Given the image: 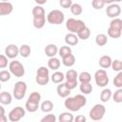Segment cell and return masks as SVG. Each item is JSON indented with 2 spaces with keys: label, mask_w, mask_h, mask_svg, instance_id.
<instances>
[{
  "label": "cell",
  "mask_w": 122,
  "mask_h": 122,
  "mask_svg": "<svg viewBox=\"0 0 122 122\" xmlns=\"http://www.w3.org/2000/svg\"><path fill=\"white\" fill-rule=\"evenodd\" d=\"M87 103V98L84 94H76L72 97L68 96L67 99H65L64 105L65 107L71 111V112H77L82 107H84Z\"/></svg>",
  "instance_id": "cell-1"
},
{
  "label": "cell",
  "mask_w": 122,
  "mask_h": 122,
  "mask_svg": "<svg viewBox=\"0 0 122 122\" xmlns=\"http://www.w3.org/2000/svg\"><path fill=\"white\" fill-rule=\"evenodd\" d=\"M32 24L33 27L36 29H42L46 24V15H45V10L41 6H35L32 9Z\"/></svg>",
  "instance_id": "cell-2"
},
{
  "label": "cell",
  "mask_w": 122,
  "mask_h": 122,
  "mask_svg": "<svg viewBox=\"0 0 122 122\" xmlns=\"http://www.w3.org/2000/svg\"><path fill=\"white\" fill-rule=\"evenodd\" d=\"M87 26L84 23V21L74 18H69L66 22V28L71 33L77 34L79 31H81L83 29H85Z\"/></svg>",
  "instance_id": "cell-3"
},
{
  "label": "cell",
  "mask_w": 122,
  "mask_h": 122,
  "mask_svg": "<svg viewBox=\"0 0 122 122\" xmlns=\"http://www.w3.org/2000/svg\"><path fill=\"white\" fill-rule=\"evenodd\" d=\"M35 81L40 86H45L50 81V71L49 69L46 67H40L36 71Z\"/></svg>",
  "instance_id": "cell-4"
},
{
  "label": "cell",
  "mask_w": 122,
  "mask_h": 122,
  "mask_svg": "<svg viewBox=\"0 0 122 122\" xmlns=\"http://www.w3.org/2000/svg\"><path fill=\"white\" fill-rule=\"evenodd\" d=\"M65 15L59 10H53L47 15V21L51 25H60L64 22Z\"/></svg>",
  "instance_id": "cell-5"
},
{
  "label": "cell",
  "mask_w": 122,
  "mask_h": 122,
  "mask_svg": "<svg viewBox=\"0 0 122 122\" xmlns=\"http://www.w3.org/2000/svg\"><path fill=\"white\" fill-rule=\"evenodd\" d=\"M106 112V108L102 104H95L90 111V117L93 121H100Z\"/></svg>",
  "instance_id": "cell-6"
},
{
  "label": "cell",
  "mask_w": 122,
  "mask_h": 122,
  "mask_svg": "<svg viewBox=\"0 0 122 122\" xmlns=\"http://www.w3.org/2000/svg\"><path fill=\"white\" fill-rule=\"evenodd\" d=\"M9 71L15 77H22L25 74V68L18 60H13L9 64Z\"/></svg>",
  "instance_id": "cell-7"
},
{
  "label": "cell",
  "mask_w": 122,
  "mask_h": 122,
  "mask_svg": "<svg viewBox=\"0 0 122 122\" xmlns=\"http://www.w3.org/2000/svg\"><path fill=\"white\" fill-rule=\"evenodd\" d=\"M94 80L98 87L104 88L109 84V76L107 74V71L103 69H100L95 71L94 73Z\"/></svg>",
  "instance_id": "cell-8"
},
{
  "label": "cell",
  "mask_w": 122,
  "mask_h": 122,
  "mask_svg": "<svg viewBox=\"0 0 122 122\" xmlns=\"http://www.w3.org/2000/svg\"><path fill=\"white\" fill-rule=\"evenodd\" d=\"M27 92V84L24 81H17L13 88V97L17 100H21L25 97Z\"/></svg>",
  "instance_id": "cell-9"
},
{
  "label": "cell",
  "mask_w": 122,
  "mask_h": 122,
  "mask_svg": "<svg viewBox=\"0 0 122 122\" xmlns=\"http://www.w3.org/2000/svg\"><path fill=\"white\" fill-rule=\"evenodd\" d=\"M25 114H26L25 109H23L22 107H15L9 112L8 119L10 122H18L21 118L25 116Z\"/></svg>",
  "instance_id": "cell-10"
},
{
  "label": "cell",
  "mask_w": 122,
  "mask_h": 122,
  "mask_svg": "<svg viewBox=\"0 0 122 122\" xmlns=\"http://www.w3.org/2000/svg\"><path fill=\"white\" fill-rule=\"evenodd\" d=\"M121 13V8L118 4H110L107 8H106V14L108 17L110 18H117Z\"/></svg>",
  "instance_id": "cell-11"
},
{
  "label": "cell",
  "mask_w": 122,
  "mask_h": 122,
  "mask_svg": "<svg viewBox=\"0 0 122 122\" xmlns=\"http://www.w3.org/2000/svg\"><path fill=\"white\" fill-rule=\"evenodd\" d=\"M5 54L8 58L13 59L19 54V48L14 44H10L5 49Z\"/></svg>",
  "instance_id": "cell-12"
},
{
  "label": "cell",
  "mask_w": 122,
  "mask_h": 122,
  "mask_svg": "<svg viewBox=\"0 0 122 122\" xmlns=\"http://www.w3.org/2000/svg\"><path fill=\"white\" fill-rule=\"evenodd\" d=\"M13 10V6L11 3L10 2H0V15L4 16V15H8L10 13H11Z\"/></svg>",
  "instance_id": "cell-13"
},
{
  "label": "cell",
  "mask_w": 122,
  "mask_h": 122,
  "mask_svg": "<svg viewBox=\"0 0 122 122\" xmlns=\"http://www.w3.org/2000/svg\"><path fill=\"white\" fill-rule=\"evenodd\" d=\"M45 53L48 57L51 58V57H55V55L58 53V48L56 45L54 44H49L48 46H46L45 48Z\"/></svg>",
  "instance_id": "cell-14"
},
{
  "label": "cell",
  "mask_w": 122,
  "mask_h": 122,
  "mask_svg": "<svg viewBox=\"0 0 122 122\" xmlns=\"http://www.w3.org/2000/svg\"><path fill=\"white\" fill-rule=\"evenodd\" d=\"M56 92H57V94L62 98H67L68 96H70V93H71V91L66 88L64 83L58 84L56 88Z\"/></svg>",
  "instance_id": "cell-15"
},
{
  "label": "cell",
  "mask_w": 122,
  "mask_h": 122,
  "mask_svg": "<svg viewBox=\"0 0 122 122\" xmlns=\"http://www.w3.org/2000/svg\"><path fill=\"white\" fill-rule=\"evenodd\" d=\"M78 41H79V39H78L77 35L74 33L70 32L65 35V43L69 46H75L78 44Z\"/></svg>",
  "instance_id": "cell-16"
},
{
  "label": "cell",
  "mask_w": 122,
  "mask_h": 122,
  "mask_svg": "<svg viewBox=\"0 0 122 122\" xmlns=\"http://www.w3.org/2000/svg\"><path fill=\"white\" fill-rule=\"evenodd\" d=\"M112 58L109 55H102L99 58V66L104 70V69H108L111 67L112 65Z\"/></svg>",
  "instance_id": "cell-17"
},
{
  "label": "cell",
  "mask_w": 122,
  "mask_h": 122,
  "mask_svg": "<svg viewBox=\"0 0 122 122\" xmlns=\"http://www.w3.org/2000/svg\"><path fill=\"white\" fill-rule=\"evenodd\" d=\"M12 101V96L8 92H0V103L2 105H10Z\"/></svg>",
  "instance_id": "cell-18"
},
{
  "label": "cell",
  "mask_w": 122,
  "mask_h": 122,
  "mask_svg": "<svg viewBox=\"0 0 122 122\" xmlns=\"http://www.w3.org/2000/svg\"><path fill=\"white\" fill-rule=\"evenodd\" d=\"M40 109L44 112H51L52 111V109H53V103L51 100H45V101H43L41 103Z\"/></svg>",
  "instance_id": "cell-19"
},
{
  "label": "cell",
  "mask_w": 122,
  "mask_h": 122,
  "mask_svg": "<svg viewBox=\"0 0 122 122\" xmlns=\"http://www.w3.org/2000/svg\"><path fill=\"white\" fill-rule=\"evenodd\" d=\"M60 64H61V63H60L59 59L56 58V57H51V58H50L49 61H48V67H49L51 70H52V71L58 70L59 67H60Z\"/></svg>",
  "instance_id": "cell-20"
},
{
  "label": "cell",
  "mask_w": 122,
  "mask_h": 122,
  "mask_svg": "<svg viewBox=\"0 0 122 122\" xmlns=\"http://www.w3.org/2000/svg\"><path fill=\"white\" fill-rule=\"evenodd\" d=\"M73 115L69 112H62L59 117H58V120L59 122H72L73 121Z\"/></svg>",
  "instance_id": "cell-21"
},
{
  "label": "cell",
  "mask_w": 122,
  "mask_h": 122,
  "mask_svg": "<svg viewBox=\"0 0 122 122\" xmlns=\"http://www.w3.org/2000/svg\"><path fill=\"white\" fill-rule=\"evenodd\" d=\"M62 63L66 67H71V66H73L74 63H75V57H74V55L71 53V54H69L68 56L62 58Z\"/></svg>",
  "instance_id": "cell-22"
},
{
  "label": "cell",
  "mask_w": 122,
  "mask_h": 122,
  "mask_svg": "<svg viewBox=\"0 0 122 122\" xmlns=\"http://www.w3.org/2000/svg\"><path fill=\"white\" fill-rule=\"evenodd\" d=\"M19 54H20L22 57H24V58L29 57L30 54V47L29 45H27V44L22 45V46L19 48Z\"/></svg>",
  "instance_id": "cell-23"
},
{
  "label": "cell",
  "mask_w": 122,
  "mask_h": 122,
  "mask_svg": "<svg viewBox=\"0 0 122 122\" xmlns=\"http://www.w3.org/2000/svg\"><path fill=\"white\" fill-rule=\"evenodd\" d=\"M51 81H52L53 83L59 84V83H61V82L64 80L65 75H64V73L61 72V71H55V72L52 73V75H51Z\"/></svg>",
  "instance_id": "cell-24"
},
{
  "label": "cell",
  "mask_w": 122,
  "mask_h": 122,
  "mask_svg": "<svg viewBox=\"0 0 122 122\" xmlns=\"http://www.w3.org/2000/svg\"><path fill=\"white\" fill-rule=\"evenodd\" d=\"M77 78L81 83H90L92 80V75L88 71H82L78 74Z\"/></svg>",
  "instance_id": "cell-25"
},
{
  "label": "cell",
  "mask_w": 122,
  "mask_h": 122,
  "mask_svg": "<svg viewBox=\"0 0 122 122\" xmlns=\"http://www.w3.org/2000/svg\"><path fill=\"white\" fill-rule=\"evenodd\" d=\"M79 89L83 94H90L92 92V86L91 82L90 83H81L79 86Z\"/></svg>",
  "instance_id": "cell-26"
},
{
  "label": "cell",
  "mask_w": 122,
  "mask_h": 122,
  "mask_svg": "<svg viewBox=\"0 0 122 122\" xmlns=\"http://www.w3.org/2000/svg\"><path fill=\"white\" fill-rule=\"evenodd\" d=\"M112 95V91L110 89H104L100 93V100L104 103L108 102L111 99Z\"/></svg>",
  "instance_id": "cell-27"
},
{
  "label": "cell",
  "mask_w": 122,
  "mask_h": 122,
  "mask_svg": "<svg viewBox=\"0 0 122 122\" xmlns=\"http://www.w3.org/2000/svg\"><path fill=\"white\" fill-rule=\"evenodd\" d=\"M112 29L117 30H122V20L120 18H114L110 22V27Z\"/></svg>",
  "instance_id": "cell-28"
},
{
  "label": "cell",
  "mask_w": 122,
  "mask_h": 122,
  "mask_svg": "<svg viewBox=\"0 0 122 122\" xmlns=\"http://www.w3.org/2000/svg\"><path fill=\"white\" fill-rule=\"evenodd\" d=\"M95 43L98 46H105L108 43V37L104 33H99L95 37Z\"/></svg>",
  "instance_id": "cell-29"
},
{
  "label": "cell",
  "mask_w": 122,
  "mask_h": 122,
  "mask_svg": "<svg viewBox=\"0 0 122 122\" xmlns=\"http://www.w3.org/2000/svg\"><path fill=\"white\" fill-rule=\"evenodd\" d=\"M28 101L39 105V103H40V101H41V94H40L38 92H31V93L30 94Z\"/></svg>",
  "instance_id": "cell-30"
},
{
  "label": "cell",
  "mask_w": 122,
  "mask_h": 122,
  "mask_svg": "<svg viewBox=\"0 0 122 122\" xmlns=\"http://www.w3.org/2000/svg\"><path fill=\"white\" fill-rule=\"evenodd\" d=\"M70 9H71V12L73 15H80L83 11L82 6L80 4H77V3H72V5L71 6Z\"/></svg>",
  "instance_id": "cell-31"
},
{
  "label": "cell",
  "mask_w": 122,
  "mask_h": 122,
  "mask_svg": "<svg viewBox=\"0 0 122 122\" xmlns=\"http://www.w3.org/2000/svg\"><path fill=\"white\" fill-rule=\"evenodd\" d=\"M77 77H78V73L75 70H69L67 72H66V75H65V78L67 79V81H74V80H77Z\"/></svg>",
  "instance_id": "cell-32"
},
{
  "label": "cell",
  "mask_w": 122,
  "mask_h": 122,
  "mask_svg": "<svg viewBox=\"0 0 122 122\" xmlns=\"http://www.w3.org/2000/svg\"><path fill=\"white\" fill-rule=\"evenodd\" d=\"M76 35H77L78 39L87 40V39L90 37V35H91V30H90V29H89L88 27H86V28H85V29H83L81 31H79Z\"/></svg>",
  "instance_id": "cell-33"
},
{
  "label": "cell",
  "mask_w": 122,
  "mask_h": 122,
  "mask_svg": "<svg viewBox=\"0 0 122 122\" xmlns=\"http://www.w3.org/2000/svg\"><path fill=\"white\" fill-rule=\"evenodd\" d=\"M58 54L64 58L66 56H68L69 54H71V49L69 46H63L60 49H58Z\"/></svg>",
  "instance_id": "cell-34"
},
{
  "label": "cell",
  "mask_w": 122,
  "mask_h": 122,
  "mask_svg": "<svg viewBox=\"0 0 122 122\" xmlns=\"http://www.w3.org/2000/svg\"><path fill=\"white\" fill-rule=\"evenodd\" d=\"M25 108H26V110H27L28 112H35L38 110L39 105H38V104L31 103V102H30V101L27 100V102H26V104H25Z\"/></svg>",
  "instance_id": "cell-35"
},
{
  "label": "cell",
  "mask_w": 122,
  "mask_h": 122,
  "mask_svg": "<svg viewBox=\"0 0 122 122\" xmlns=\"http://www.w3.org/2000/svg\"><path fill=\"white\" fill-rule=\"evenodd\" d=\"M112 96V100L115 103H121L122 102V88L117 89V91H115Z\"/></svg>",
  "instance_id": "cell-36"
},
{
  "label": "cell",
  "mask_w": 122,
  "mask_h": 122,
  "mask_svg": "<svg viewBox=\"0 0 122 122\" xmlns=\"http://www.w3.org/2000/svg\"><path fill=\"white\" fill-rule=\"evenodd\" d=\"M112 69L114 71H122V62L119 59H115L114 61H112V65H111Z\"/></svg>",
  "instance_id": "cell-37"
},
{
  "label": "cell",
  "mask_w": 122,
  "mask_h": 122,
  "mask_svg": "<svg viewBox=\"0 0 122 122\" xmlns=\"http://www.w3.org/2000/svg\"><path fill=\"white\" fill-rule=\"evenodd\" d=\"M107 32H108V35L112 38H119L121 36V30H117L112 28H109Z\"/></svg>",
  "instance_id": "cell-38"
},
{
  "label": "cell",
  "mask_w": 122,
  "mask_h": 122,
  "mask_svg": "<svg viewBox=\"0 0 122 122\" xmlns=\"http://www.w3.org/2000/svg\"><path fill=\"white\" fill-rule=\"evenodd\" d=\"M113 85L118 88V89H121L122 88V71H119L117 73V75L114 77L113 79Z\"/></svg>",
  "instance_id": "cell-39"
},
{
  "label": "cell",
  "mask_w": 122,
  "mask_h": 122,
  "mask_svg": "<svg viewBox=\"0 0 122 122\" xmlns=\"http://www.w3.org/2000/svg\"><path fill=\"white\" fill-rule=\"evenodd\" d=\"M10 79V72L9 71L3 70L0 71V82H7Z\"/></svg>",
  "instance_id": "cell-40"
},
{
  "label": "cell",
  "mask_w": 122,
  "mask_h": 122,
  "mask_svg": "<svg viewBox=\"0 0 122 122\" xmlns=\"http://www.w3.org/2000/svg\"><path fill=\"white\" fill-rule=\"evenodd\" d=\"M106 3H107V2L104 1V0H93V1L92 2V6L93 9H95V10H101V9L105 6Z\"/></svg>",
  "instance_id": "cell-41"
},
{
  "label": "cell",
  "mask_w": 122,
  "mask_h": 122,
  "mask_svg": "<svg viewBox=\"0 0 122 122\" xmlns=\"http://www.w3.org/2000/svg\"><path fill=\"white\" fill-rule=\"evenodd\" d=\"M40 122H56V116L54 114H51V113L46 114L40 120Z\"/></svg>",
  "instance_id": "cell-42"
},
{
  "label": "cell",
  "mask_w": 122,
  "mask_h": 122,
  "mask_svg": "<svg viewBox=\"0 0 122 122\" xmlns=\"http://www.w3.org/2000/svg\"><path fill=\"white\" fill-rule=\"evenodd\" d=\"M64 84H65V86H66V88L68 90L71 91L74 88H76V86H77L78 83H77V80H74V81H66Z\"/></svg>",
  "instance_id": "cell-43"
},
{
  "label": "cell",
  "mask_w": 122,
  "mask_h": 122,
  "mask_svg": "<svg viewBox=\"0 0 122 122\" xmlns=\"http://www.w3.org/2000/svg\"><path fill=\"white\" fill-rule=\"evenodd\" d=\"M8 66V57L4 54H0V69H5Z\"/></svg>",
  "instance_id": "cell-44"
},
{
  "label": "cell",
  "mask_w": 122,
  "mask_h": 122,
  "mask_svg": "<svg viewBox=\"0 0 122 122\" xmlns=\"http://www.w3.org/2000/svg\"><path fill=\"white\" fill-rule=\"evenodd\" d=\"M59 4H60V6H61L62 8H64V9H69V8H71V6L72 5V1H71V0H60Z\"/></svg>",
  "instance_id": "cell-45"
},
{
  "label": "cell",
  "mask_w": 122,
  "mask_h": 122,
  "mask_svg": "<svg viewBox=\"0 0 122 122\" xmlns=\"http://www.w3.org/2000/svg\"><path fill=\"white\" fill-rule=\"evenodd\" d=\"M73 120H74V122H87V118H86V116L83 115V114L77 115L76 117L73 118Z\"/></svg>",
  "instance_id": "cell-46"
},
{
  "label": "cell",
  "mask_w": 122,
  "mask_h": 122,
  "mask_svg": "<svg viewBox=\"0 0 122 122\" xmlns=\"http://www.w3.org/2000/svg\"><path fill=\"white\" fill-rule=\"evenodd\" d=\"M0 122H8V117L5 114L0 115Z\"/></svg>",
  "instance_id": "cell-47"
},
{
  "label": "cell",
  "mask_w": 122,
  "mask_h": 122,
  "mask_svg": "<svg viewBox=\"0 0 122 122\" xmlns=\"http://www.w3.org/2000/svg\"><path fill=\"white\" fill-rule=\"evenodd\" d=\"M1 114H5V109H4V107H2L0 105V115Z\"/></svg>",
  "instance_id": "cell-48"
},
{
  "label": "cell",
  "mask_w": 122,
  "mask_h": 122,
  "mask_svg": "<svg viewBox=\"0 0 122 122\" xmlns=\"http://www.w3.org/2000/svg\"><path fill=\"white\" fill-rule=\"evenodd\" d=\"M46 2H47V0H45V1H36L37 4H44V3H46Z\"/></svg>",
  "instance_id": "cell-49"
},
{
  "label": "cell",
  "mask_w": 122,
  "mask_h": 122,
  "mask_svg": "<svg viewBox=\"0 0 122 122\" xmlns=\"http://www.w3.org/2000/svg\"><path fill=\"white\" fill-rule=\"evenodd\" d=\"M1 88H2V85H1V83H0V91H1Z\"/></svg>",
  "instance_id": "cell-50"
},
{
  "label": "cell",
  "mask_w": 122,
  "mask_h": 122,
  "mask_svg": "<svg viewBox=\"0 0 122 122\" xmlns=\"http://www.w3.org/2000/svg\"><path fill=\"white\" fill-rule=\"evenodd\" d=\"M96 122H100V121H96Z\"/></svg>",
  "instance_id": "cell-51"
}]
</instances>
